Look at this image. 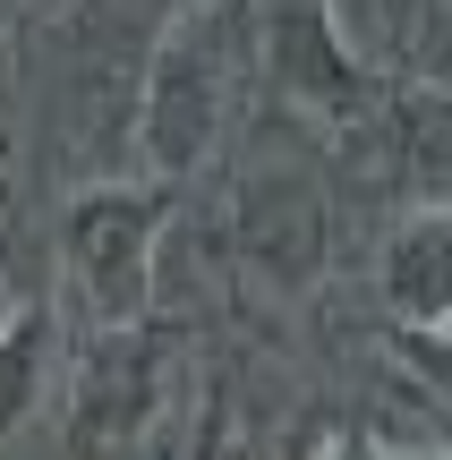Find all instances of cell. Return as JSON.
I'll return each instance as SVG.
<instances>
[{
    "mask_svg": "<svg viewBox=\"0 0 452 460\" xmlns=\"http://www.w3.org/2000/svg\"><path fill=\"white\" fill-rule=\"evenodd\" d=\"M9 146H17V94H9V43H0V214H9Z\"/></svg>",
    "mask_w": 452,
    "mask_h": 460,
    "instance_id": "10",
    "label": "cell"
},
{
    "mask_svg": "<svg viewBox=\"0 0 452 460\" xmlns=\"http://www.w3.org/2000/svg\"><path fill=\"white\" fill-rule=\"evenodd\" d=\"M385 349H393V367H410V376L436 393V410H444V427H452V332L444 324H393Z\"/></svg>",
    "mask_w": 452,
    "mask_h": 460,
    "instance_id": "9",
    "label": "cell"
},
{
    "mask_svg": "<svg viewBox=\"0 0 452 460\" xmlns=\"http://www.w3.org/2000/svg\"><path fill=\"white\" fill-rule=\"evenodd\" d=\"M154 9H163V17H171V9H197V0H154Z\"/></svg>",
    "mask_w": 452,
    "mask_h": 460,
    "instance_id": "11",
    "label": "cell"
},
{
    "mask_svg": "<svg viewBox=\"0 0 452 460\" xmlns=\"http://www.w3.org/2000/svg\"><path fill=\"white\" fill-rule=\"evenodd\" d=\"M393 68H368L341 43L333 0H273L265 9V85L290 119H316L324 137H350L376 111Z\"/></svg>",
    "mask_w": 452,
    "mask_h": 460,
    "instance_id": "5",
    "label": "cell"
},
{
    "mask_svg": "<svg viewBox=\"0 0 452 460\" xmlns=\"http://www.w3.org/2000/svg\"><path fill=\"white\" fill-rule=\"evenodd\" d=\"M222 247L248 281L273 290H316L333 264V188L299 163V154H256L231 180V222Z\"/></svg>",
    "mask_w": 452,
    "mask_h": 460,
    "instance_id": "4",
    "label": "cell"
},
{
    "mask_svg": "<svg viewBox=\"0 0 452 460\" xmlns=\"http://www.w3.org/2000/svg\"><path fill=\"white\" fill-rule=\"evenodd\" d=\"M180 384V332L137 315V324H94L68 358V452H137L154 444V418Z\"/></svg>",
    "mask_w": 452,
    "mask_h": 460,
    "instance_id": "3",
    "label": "cell"
},
{
    "mask_svg": "<svg viewBox=\"0 0 452 460\" xmlns=\"http://www.w3.org/2000/svg\"><path fill=\"white\" fill-rule=\"evenodd\" d=\"M350 163L368 171L376 197L393 205H452V77H427V68H393L376 111L359 119Z\"/></svg>",
    "mask_w": 452,
    "mask_h": 460,
    "instance_id": "6",
    "label": "cell"
},
{
    "mask_svg": "<svg viewBox=\"0 0 452 460\" xmlns=\"http://www.w3.org/2000/svg\"><path fill=\"white\" fill-rule=\"evenodd\" d=\"M180 222V180L146 171V180H94L68 197L60 214V273L77 290L85 324H137L154 315V273H163V239Z\"/></svg>",
    "mask_w": 452,
    "mask_h": 460,
    "instance_id": "2",
    "label": "cell"
},
{
    "mask_svg": "<svg viewBox=\"0 0 452 460\" xmlns=\"http://www.w3.org/2000/svg\"><path fill=\"white\" fill-rule=\"evenodd\" d=\"M256 85H265V9L256 0L171 9L146 68H137V111H129L146 171H163V180L205 171L222 154V137L239 128Z\"/></svg>",
    "mask_w": 452,
    "mask_h": 460,
    "instance_id": "1",
    "label": "cell"
},
{
    "mask_svg": "<svg viewBox=\"0 0 452 460\" xmlns=\"http://www.w3.org/2000/svg\"><path fill=\"white\" fill-rule=\"evenodd\" d=\"M376 298L393 324H444L452 332V205H410L376 256Z\"/></svg>",
    "mask_w": 452,
    "mask_h": 460,
    "instance_id": "8",
    "label": "cell"
},
{
    "mask_svg": "<svg viewBox=\"0 0 452 460\" xmlns=\"http://www.w3.org/2000/svg\"><path fill=\"white\" fill-rule=\"evenodd\" d=\"M60 393H68L60 307H51V290H26L9 315H0V444H17Z\"/></svg>",
    "mask_w": 452,
    "mask_h": 460,
    "instance_id": "7",
    "label": "cell"
}]
</instances>
